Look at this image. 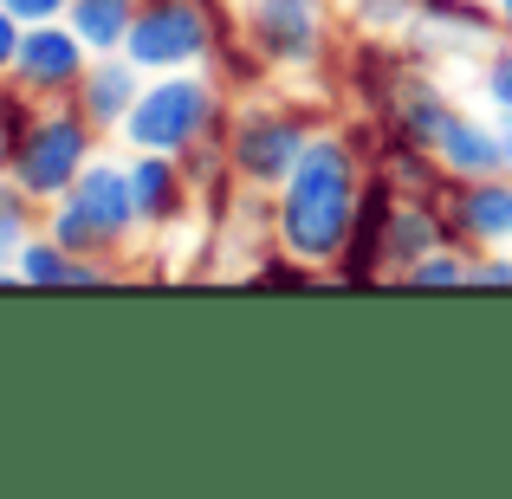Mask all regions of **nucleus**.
Masks as SVG:
<instances>
[{
	"mask_svg": "<svg viewBox=\"0 0 512 499\" xmlns=\"http://www.w3.org/2000/svg\"><path fill=\"white\" fill-rule=\"evenodd\" d=\"M350 221H357V163L338 137H318L299 156V169L286 175L279 195V240L292 260L318 266V260H344L350 247Z\"/></svg>",
	"mask_w": 512,
	"mask_h": 499,
	"instance_id": "f257e3e1",
	"label": "nucleus"
},
{
	"mask_svg": "<svg viewBox=\"0 0 512 499\" xmlns=\"http://www.w3.org/2000/svg\"><path fill=\"white\" fill-rule=\"evenodd\" d=\"M137 221H143V214H137V188H130V175L111 169V163H91L72 188H65L59 214H52V240L91 260V253L117 247Z\"/></svg>",
	"mask_w": 512,
	"mask_h": 499,
	"instance_id": "f03ea898",
	"label": "nucleus"
},
{
	"mask_svg": "<svg viewBox=\"0 0 512 499\" xmlns=\"http://www.w3.org/2000/svg\"><path fill=\"white\" fill-rule=\"evenodd\" d=\"M7 169L33 201H59L91 169V117H39V124H26Z\"/></svg>",
	"mask_w": 512,
	"mask_h": 499,
	"instance_id": "7ed1b4c3",
	"label": "nucleus"
},
{
	"mask_svg": "<svg viewBox=\"0 0 512 499\" xmlns=\"http://www.w3.org/2000/svg\"><path fill=\"white\" fill-rule=\"evenodd\" d=\"M214 124V91L201 78H163L150 85L124 117V137L137 150H163V156H188Z\"/></svg>",
	"mask_w": 512,
	"mask_h": 499,
	"instance_id": "20e7f679",
	"label": "nucleus"
},
{
	"mask_svg": "<svg viewBox=\"0 0 512 499\" xmlns=\"http://www.w3.org/2000/svg\"><path fill=\"white\" fill-rule=\"evenodd\" d=\"M208 46H214V13L201 0H143L137 26L124 39L130 65H150V72H175V65L201 59Z\"/></svg>",
	"mask_w": 512,
	"mask_h": 499,
	"instance_id": "39448f33",
	"label": "nucleus"
},
{
	"mask_svg": "<svg viewBox=\"0 0 512 499\" xmlns=\"http://www.w3.org/2000/svg\"><path fill=\"white\" fill-rule=\"evenodd\" d=\"M312 150V137H305L299 117H279V111H253L234 124V169L247 175V182L273 188L286 182L292 169H299V156Z\"/></svg>",
	"mask_w": 512,
	"mask_h": 499,
	"instance_id": "423d86ee",
	"label": "nucleus"
},
{
	"mask_svg": "<svg viewBox=\"0 0 512 499\" xmlns=\"http://www.w3.org/2000/svg\"><path fill=\"white\" fill-rule=\"evenodd\" d=\"M247 39L260 59L273 65H312L325 52V26H318V0H253L247 7Z\"/></svg>",
	"mask_w": 512,
	"mask_h": 499,
	"instance_id": "0eeeda50",
	"label": "nucleus"
},
{
	"mask_svg": "<svg viewBox=\"0 0 512 499\" xmlns=\"http://www.w3.org/2000/svg\"><path fill=\"white\" fill-rule=\"evenodd\" d=\"M13 72H20V85L39 91V98H46V91H78L85 85V39H78V26L59 33V20H39L33 33L20 39Z\"/></svg>",
	"mask_w": 512,
	"mask_h": 499,
	"instance_id": "6e6552de",
	"label": "nucleus"
},
{
	"mask_svg": "<svg viewBox=\"0 0 512 499\" xmlns=\"http://www.w3.org/2000/svg\"><path fill=\"white\" fill-rule=\"evenodd\" d=\"M454 227L467 240H512V182L467 175V188H454Z\"/></svg>",
	"mask_w": 512,
	"mask_h": 499,
	"instance_id": "1a4fd4ad",
	"label": "nucleus"
},
{
	"mask_svg": "<svg viewBox=\"0 0 512 499\" xmlns=\"http://www.w3.org/2000/svg\"><path fill=\"white\" fill-rule=\"evenodd\" d=\"M441 163L454 175H500L512 163V130H487V124H467V117H454V130L441 137Z\"/></svg>",
	"mask_w": 512,
	"mask_h": 499,
	"instance_id": "9d476101",
	"label": "nucleus"
},
{
	"mask_svg": "<svg viewBox=\"0 0 512 499\" xmlns=\"http://www.w3.org/2000/svg\"><path fill=\"white\" fill-rule=\"evenodd\" d=\"M383 227H389V188L376 182L357 201V221H350V247H344V279H376L383 273Z\"/></svg>",
	"mask_w": 512,
	"mask_h": 499,
	"instance_id": "9b49d317",
	"label": "nucleus"
},
{
	"mask_svg": "<svg viewBox=\"0 0 512 499\" xmlns=\"http://www.w3.org/2000/svg\"><path fill=\"white\" fill-rule=\"evenodd\" d=\"M20 279H33V286H98L104 266L85 260V253H72V247H59V240H26Z\"/></svg>",
	"mask_w": 512,
	"mask_h": 499,
	"instance_id": "f8f14e48",
	"label": "nucleus"
},
{
	"mask_svg": "<svg viewBox=\"0 0 512 499\" xmlns=\"http://www.w3.org/2000/svg\"><path fill=\"white\" fill-rule=\"evenodd\" d=\"M130 188H137L143 221H175V214H182V169H175L163 150H150L137 169H130Z\"/></svg>",
	"mask_w": 512,
	"mask_h": 499,
	"instance_id": "ddd939ff",
	"label": "nucleus"
},
{
	"mask_svg": "<svg viewBox=\"0 0 512 499\" xmlns=\"http://www.w3.org/2000/svg\"><path fill=\"white\" fill-rule=\"evenodd\" d=\"M65 20L78 26V39H85V46L111 52V46H124L130 26H137V0H72V7H65Z\"/></svg>",
	"mask_w": 512,
	"mask_h": 499,
	"instance_id": "4468645a",
	"label": "nucleus"
},
{
	"mask_svg": "<svg viewBox=\"0 0 512 499\" xmlns=\"http://www.w3.org/2000/svg\"><path fill=\"white\" fill-rule=\"evenodd\" d=\"M78 91H85V117H91V124H124L130 104L143 98L130 65H98V72H85V85H78Z\"/></svg>",
	"mask_w": 512,
	"mask_h": 499,
	"instance_id": "2eb2a0df",
	"label": "nucleus"
},
{
	"mask_svg": "<svg viewBox=\"0 0 512 499\" xmlns=\"http://www.w3.org/2000/svg\"><path fill=\"white\" fill-rule=\"evenodd\" d=\"M454 104L441 98V91H428V85H409V98H402V143L409 150H441V137L454 130Z\"/></svg>",
	"mask_w": 512,
	"mask_h": 499,
	"instance_id": "dca6fc26",
	"label": "nucleus"
},
{
	"mask_svg": "<svg viewBox=\"0 0 512 499\" xmlns=\"http://www.w3.org/2000/svg\"><path fill=\"white\" fill-rule=\"evenodd\" d=\"M435 247H441V221H435V214H422V208L389 214V227H383V266H402V273H409V266L428 260Z\"/></svg>",
	"mask_w": 512,
	"mask_h": 499,
	"instance_id": "f3484780",
	"label": "nucleus"
},
{
	"mask_svg": "<svg viewBox=\"0 0 512 499\" xmlns=\"http://www.w3.org/2000/svg\"><path fill=\"white\" fill-rule=\"evenodd\" d=\"M26 201H33V195H26L20 182H13V188L0 182V260L26 247V227H33V208H26Z\"/></svg>",
	"mask_w": 512,
	"mask_h": 499,
	"instance_id": "a211bd4d",
	"label": "nucleus"
},
{
	"mask_svg": "<svg viewBox=\"0 0 512 499\" xmlns=\"http://www.w3.org/2000/svg\"><path fill=\"white\" fill-rule=\"evenodd\" d=\"M467 279H474V260H448V253H428L409 266V286H467Z\"/></svg>",
	"mask_w": 512,
	"mask_h": 499,
	"instance_id": "6ab92c4d",
	"label": "nucleus"
},
{
	"mask_svg": "<svg viewBox=\"0 0 512 499\" xmlns=\"http://www.w3.org/2000/svg\"><path fill=\"white\" fill-rule=\"evenodd\" d=\"M415 7H422V0H357L363 26H409Z\"/></svg>",
	"mask_w": 512,
	"mask_h": 499,
	"instance_id": "aec40b11",
	"label": "nucleus"
},
{
	"mask_svg": "<svg viewBox=\"0 0 512 499\" xmlns=\"http://www.w3.org/2000/svg\"><path fill=\"white\" fill-rule=\"evenodd\" d=\"M0 7L13 13V20H26V26H39V20H59L72 0H0Z\"/></svg>",
	"mask_w": 512,
	"mask_h": 499,
	"instance_id": "412c9836",
	"label": "nucleus"
},
{
	"mask_svg": "<svg viewBox=\"0 0 512 499\" xmlns=\"http://www.w3.org/2000/svg\"><path fill=\"white\" fill-rule=\"evenodd\" d=\"M487 85H493V104H500V111H512V46L500 52V59H493Z\"/></svg>",
	"mask_w": 512,
	"mask_h": 499,
	"instance_id": "4be33fe9",
	"label": "nucleus"
},
{
	"mask_svg": "<svg viewBox=\"0 0 512 499\" xmlns=\"http://www.w3.org/2000/svg\"><path fill=\"white\" fill-rule=\"evenodd\" d=\"M20 39H26V33H20V20H13V13L0 7V72H7V65L20 59Z\"/></svg>",
	"mask_w": 512,
	"mask_h": 499,
	"instance_id": "5701e85b",
	"label": "nucleus"
},
{
	"mask_svg": "<svg viewBox=\"0 0 512 499\" xmlns=\"http://www.w3.org/2000/svg\"><path fill=\"white\" fill-rule=\"evenodd\" d=\"M13 143H20V104L0 91V156H13Z\"/></svg>",
	"mask_w": 512,
	"mask_h": 499,
	"instance_id": "b1692460",
	"label": "nucleus"
},
{
	"mask_svg": "<svg viewBox=\"0 0 512 499\" xmlns=\"http://www.w3.org/2000/svg\"><path fill=\"white\" fill-rule=\"evenodd\" d=\"M467 286H512V260H487V266H474V279Z\"/></svg>",
	"mask_w": 512,
	"mask_h": 499,
	"instance_id": "393cba45",
	"label": "nucleus"
},
{
	"mask_svg": "<svg viewBox=\"0 0 512 499\" xmlns=\"http://www.w3.org/2000/svg\"><path fill=\"white\" fill-rule=\"evenodd\" d=\"M500 20H506V26H512V0H500Z\"/></svg>",
	"mask_w": 512,
	"mask_h": 499,
	"instance_id": "a878e982",
	"label": "nucleus"
}]
</instances>
